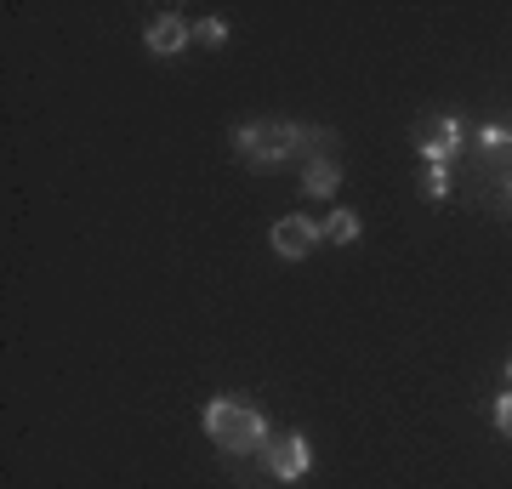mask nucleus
Listing matches in <instances>:
<instances>
[{
    "mask_svg": "<svg viewBox=\"0 0 512 489\" xmlns=\"http://www.w3.org/2000/svg\"><path fill=\"white\" fill-rule=\"evenodd\" d=\"M205 438L211 444H222V450H234V455H251V450H268V421H262V410H251V404H239L234 393H222V399L205 404V416H200Z\"/></svg>",
    "mask_w": 512,
    "mask_h": 489,
    "instance_id": "nucleus-1",
    "label": "nucleus"
},
{
    "mask_svg": "<svg viewBox=\"0 0 512 489\" xmlns=\"http://www.w3.org/2000/svg\"><path fill=\"white\" fill-rule=\"evenodd\" d=\"M507 381H512V364H507Z\"/></svg>",
    "mask_w": 512,
    "mask_h": 489,
    "instance_id": "nucleus-13",
    "label": "nucleus"
},
{
    "mask_svg": "<svg viewBox=\"0 0 512 489\" xmlns=\"http://www.w3.org/2000/svg\"><path fill=\"white\" fill-rule=\"evenodd\" d=\"M319 234H325L330 245H353V239H359V211H330V222Z\"/></svg>",
    "mask_w": 512,
    "mask_h": 489,
    "instance_id": "nucleus-8",
    "label": "nucleus"
},
{
    "mask_svg": "<svg viewBox=\"0 0 512 489\" xmlns=\"http://www.w3.org/2000/svg\"><path fill=\"white\" fill-rule=\"evenodd\" d=\"M461 137H467V126H461L456 114L433 120V126H427V131L416 137V143H421V160H427V165H450V154L461 148Z\"/></svg>",
    "mask_w": 512,
    "mask_h": 489,
    "instance_id": "nucleus-5",
    "label": "nucleus"
},
{
    "mask_svg": "<svg viewBox=\"0 0 512 489\" xmlns=\"http://www.w3.org/2000/svg\"><path fill=\"white\" fill-rule=\"evenodd\" d=\"M444 194H450V171L433 165V171H427V200H444Z\"/></svg>",
    "mask_w": 512,
    "mask_h": 489,
    "instance_id": "nucleus-10",
    "label": "nucleus"
},
{
    "mask_svg": "<svg viewBox=\"0 0 512 489\" xmlns=\"http://www.w3.org/2000/svg\"><path fill=\"white\" fill-rule=\"evenodd\" d=\"M268 239H274V251L285 256V262H302V256H308L325 234H319V222H313V217H279Z\"/></svg>",
    "mask_w": 512,
    "mask_h": 489,
    "instance_id": "nucleus-4",
    "label": "nucleus"
},
{
    "mask_svg": "<svg viewBox=\"0 0 512 489\" xmlns=\"http://www.w3.org/2000/svg\"><path fill=\"white\" fill-rule=\"evenodd\" d=\"M484 148H507V126H484Z\"/></svg>",
    "mask_w": 512,
    "mask_h": 489,
    "instance_id": "nucleus-12",
    "label": "nucleus"
},
{
    "mask_svg": "<svg viewBox=\"0 0 512 489\" xmlns=\"http://www.w3.org/2000/svg\"><path fill=\"white\" fill-rule=\"evenodd\" d=\"M302 188H308L313 200H330V194L342 188V165L325 160V154H319V160H308V171H302Z\"/></svg>",
    "mask_w": 512,
    "mask_h": 489,
    "instance_id": "nucleus-7",
    "label": "nucleus"
},
{
    "mask_svg": "<svg viewBox=\"0 0 512 489\" xmlns=\"http://www.w3.org/2000/svg\"><path fill=\"white\" fill-rule=\"evenodd\" d=\"M234 148L239 160L251 165H279L285 154L308 148V126H296V120H245V126H234Z\"/></svg>",
    "mask_w": 512,
    "mask_h": 489,
    "instance_id": "nucleus-2",
    "label": "nucleus"
},
{
    "mask_svg": "<svg viewBox=\"0 0 512 489\" xmlns=\"http://www.w3.org/2000/svg\"><path fill=\"white\" fill-rule=\"evenodd\" d=\"M262 461H268V472H274V478L296 484V478H302V472L313 467L308 438H302V433H279V438H268V450H262Z\"/></svg>",
    "mask_w": 512,
    "mask_h": 489,
    "instance_id": "nucleus-3",
    "label": "nucleus"
},
{
    "mask_svg": "<svg viewBox=\"0 0 512 489\" xmlns=\"http://www.w3.org/2000/svg\"><path fill=\"white\" fill-rule=\"evenodd\" d=\"M194 40H200V46H222V40H228V23H222V18H200V23H194Z\"/></svg>",
    "mask_w": 512,
    "mask_h": 489,
    "instance_id": "nucleus-9",
    "label": "nucleus"
},
{
    "mask_svg": "<svg viewBox=\"0 0 512 489\" xmlns=\"http://www.w3.org/2000/svg\"><path fill=\"white\" fill-rule=\"evenodd\" d=\"M143 40H148V52H154V57H177L188 40H194V23H188L183 12H160V18L148 23Z\"/></svg>",
    "mask_w": 512,
    "mask_h": 489,
    "instance_id": "nucleus-6",
    "label": "nucleus"
},
{
    "mask_svg": "<svg viewBox=\"0 0 512 489\" xmlns=\"http://www.w3.org/2000/svg\"><path fill=\"white\" fill-rule=\"evenodd\" d=\"M495 427H501V438H512V387L495 399Z\"/></svg>",
    "mask_w": 512,
    "mask_h": 489,
    "instance_id": "nucleus-11",
    "label": "nucleus"
}]
</instances>
